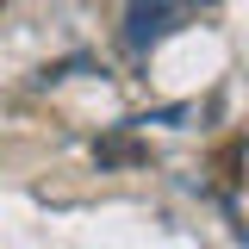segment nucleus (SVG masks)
<instances>
[{
    "instance_id": "obj_1",
    "label": "nucleus",
    "mask_w": 249,
    "mask_h": 249,
    "mask_svg": "<svg viewBox=\"0 0 249 249\" xmlns=\"http://www.w3.org/2000/svg\"><path fill=\"white\" fill-rule=\"evenodd\" d=\"M175 19V0H131V44H150Z\"/></svg>"
},
{
    "instance_id": "obj_2",
    "label": "nucleus",
    "mask_w": 249,
    "mask_h": 249,
    "mask_svg": "<svg viewBox=\"0 0 249 249\" xmlns=\"http://www.w3.org/2000/svg\"><path fill=\"white\" fill-rule=\"evenodd\" d=\"M100 162H143L137 143H100Z\"/></svg>"
}]
</instances>
